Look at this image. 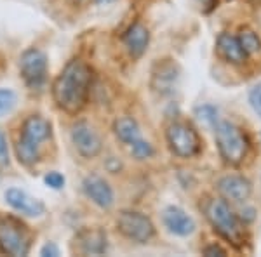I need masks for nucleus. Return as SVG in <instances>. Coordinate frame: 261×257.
Instances as JSON below:
<instances>
[{"mask_svg":"<svg viewBox=\"0 0 261 257\" xmlns=\"http://www.w3.org/2000/svg\"><path fill=\"white\" fill-rule=\"evenodd\" d=\"M14 103H16L14 92L7 91V89H0V115L9 111V109L14 106Z\"/></svg>","mask_w":261,"mask_h":257,"instance_id":"obj_21","label":"nucleus"},{"mask_svg":"<svg viewBox=\"0 0 261 257\" xmlns=\"http://www.w3.org/2000/svg\"><path fill=\"white\" fill-rule=\"evenodd\" d=\"M239 40H241V45L247 52V56L258 52L261 49V39L252 30H249V28H242L241 33H239Z\"/></svg>","mask_w":261,"mask_h":257,"instance_id":"obj_19","label":"nucleus"},{"mask_svg":"<svg viewBox=\"0 0 261 257\" xmlns=\"http://www.w3.org/2000/svg\"><path fill=\"white\" fill-rule=\"evenodd\" d=\"M23 80L30 89H40L47 77V58L39 49H28L19 61Z\"/></svg>","mask_w":261,"mask_h":257,"instance_id":"obj_8","label":"nucleus"},{"mask_svg":"<svg viewBox=\"0 0 261 257\" xmlns=\"http://www.w3.org/2000/svg\"><path fill=\"white\" fill-rule=\"evenodd\" d=\"M130 153H133L138 160H146L153 155V146H151L148 141L143 139V141H140L138 145H134L133 148H130Z\"/></svg>","mask_w":261,"mask_h":257,"instance_id":"obj_20","label":"nucleus"},{"mask_svg":"<svg viewBox=\"0 0 261 257\" xmlns=\"http://www.w3.org/2000/svg\"><path fill=\"white\" fill-rule=\"evenodd\" d=\"M32 233L27 224L12 216H0V250L7 255L23 257L30 252Z\"/></svg>","mask_w":261,"mask_h":257,"instance_id":"obj_5","label":"nucleus"},{"mask_svg":"<svg viewBox=\"0 0 261 257\" xmlns=\"http://www.w3.org/2000/svg\"><path fill=\"white\" fill-rule=\"evenodd\" d=\"M6 200L12 209H16L18 212L24 214V216H30V217H39L45 210V205L42 204L40 200L30 196L28 193H24L23 189H18V188L7 189Z\"/></svg>","mask_w":261,"mask_h":257,"instance_id":"obj_13","label":"nucleus"},{"mask_svg":"<svg viewBox=\"0 0 261 257\" xmlns=\"http://www.w3.org/2000/svg\"><path fill=\"white\" fill-rule=\"evenodd\" d=\"M7 163H9V150H7L6 137L0 132V165H7Z\"/></svg>","mask_w":261,"mask_h":257,"instance_id":"obj_25","label":"nucleus"},{"mask_svg":"<svg viewBox=\"0 0 261 257\" xmlns=\"http://www.w3.org/2000/svg\"><path fill=\"white\" fill-rule=\"evenodd\" d=\"M53 136V125L39 115L28 117L21 127V136L16 145V155L24 165H33L40 160V146Z\"/></svg>","mask_w":261,"mask_h":257,"instance_id":"obj_3","label":"nucleus"},{"mask_svg":"<svg viewBox=\"0 0 261 257\" xmlns=\"http://www.w3.org/2000/svg\"><path fill=\"white\" fill-rule=\"evenodd\" d=\"M199 2L202 4V9H204V12H211L214 7H216L218 0H199Z\"/></svg>","mask_w":261,"mask_h":257,"instance_id":"obj_28","label":"nucleus"},{"mask_svg":"<svg viewBox=\"0 0 261 257\" xmlns=\"http://www.w3.org/2000/svg\"><path fill=\"white\" fill-rule=\"evenodd\" d=\"M249 103H251L252 109H254V111L261 117V82L256 83V85L251 89V92H249Z\"/></svg>","mask_w":261,"mask_h":257,"instance_id":"obj_22","label":"nucleus"},{"mask_svg":"<svg viewBox=\"0 0 261 257\" xmlns=\"http://www.w3.org/2000/svg\"><path fill=\"white\" fill-rule=\"evenodd\" d=\"M216 145L221 158L228 165H241L249 151V141L241 127L228 120L216 124Z\"/></svg>","mask_w":261,"mask_h":257,"instance_id":"obj_4","label":"nucleus"},{"mask_svg":"<svg viewBox=\"0 0 261 257\" xmlns=\"http://www.w3.org/2000/svg\"><path fill=\"white\" fill-rule=\"evenodd\" d=\"M117 227L125 238L136 243H146L153 238L155 226L150 217L134 210H124L117 217Z\"/></svg>","mask_w":261,"mask_h":257,"instance_id":"obj_7","label":"nucleus"},{"mask_svg":"<svg viewBox=\"0 0 261 257\" xmlns=\"http://www.w3.org/2000/svg\"><path fill=\"white\" fill-rule=\"evenodd\" d=\"M122 42H124L125 49H127L129 56L138 60L145 54L146 47L150 44V32L145 24L141 23H134L133 26L129 28L127 32L122 37Z\"/></svg>","mask_w":261,"mask_h":257,"instance_id":"obj_15","label":"nucleus"},{"mask_svg":"<svg viewBox=\"0 0 261 257\" xmlns=\"http://www.w3.org/2000/svg\"><path fill=\"white\" fill-rule=\"evenodd\" d=\"M151 75H153L151 77V87H153V91L161 96H166L174 91L179 70L171 60H166L157 63V66L153 68V73Z\"/></svg>","mask_w":261,"mask_h":257,"instance_id":"obj_11","label":"nucleus"},{"mask_svg":"<svg viewBox=\"0 0 261 257\" xmlns=\"http://www.w3.org/2000/svg\"><path fill=\"white\" fill-rule=\"evenodd\" d=\"M82 188L87 198H91L98 207L110 209L113 205V191L105 179L98 178V176H87L82 183Z\"/></svg>","mask_w":261,"mask_h":257,"instance_id":"obj_14","label":"nucleus"},{"mask_svg":"<svg viewBox=\"0 0 261 257\" xmlns=\"http://www.w3.org/2000/svg\"><path fill=\"white\" fill-rule=\"evenodd\" d=\"M207 221L211 222L213 230L216 231L220 237H223L231 245L241 247L244 243V230L235 216V212L230 209L228 202L225 198H205L204 205H202Z\"/></svg>","mask_w":261,"mask_h":257,"instance_id":"obj_2","label":"nucleus"},{"mask_svg":"<svg viewBox=\"0 0 261 257\" xmlns=\"http://www.w3.org/2000/svg\"><path fill=\"white\" fill-rule=\"evenodd\" d=\"M45 184L54 189H60L63 188V184H65V178H63L60 172H49V174L45 176Z\"/></svg>","mask_w":261,"mask_h":257,"instance_id":"obj_24","label":"nucleus"},{"mask_svg":"<svg viewBox=\"0 0 261 257\" xmlns=\"http://www.w3.org/2000/svg\"><path fill=\"white\" fill-rule=\"evenodd\" d=\"M167 145L172 153L179 158L195 157L200 151V137L192 125L185 122H174L166 130Z\"/></svg>","mask_w":261,"mask_h":257,"instance_id":"obj_6","label":"nucleus"},{"mask_svg":"<svg viewBox=\"0 0 261 257\" xmlns=\"http://www.w3.org/2000/svg\"><path fill=\"white\" fill-rule=\"evenodd\" d=\"M96 4H108V2H113V0H92Z\"/></svg>","mask_w":261,"mask_h":257,"instance_id":"obj_29","label":"nucleus"},{"mask_svg":"<svg viewBox=\"0 0 261 257\" xmlns=\"http://www.w3.org/2000/svg\"><path fill=\"white\" fill-rule=\"evenodd\" d=\"M75 245L84 255H101L107 252V233L99 227H87L77 235Z\"/></svg>","mask_w":261,"mask_h":257,"instance_id":"obj_12","label":"nucleus"},{"mask_svg":"<svg viewBox=\"0 0 261 257\" xmlns=\"http://www.w3.org/2000/svg\"><path fill=\"white\" fill-rule=\"evenodd\" d=\"M71 141H73L79 153L86 158L98 157L101 148H103L101 137L87 122H77L71 127Z\"/></svg>","mask_w":261,"mask_h":257,"instance_id":"obj_9","label":"nucleus"},{"mask_svg":"<svg viewBox=\"0 0 261 257\" xmlns=\"http://www.w3.org/2000/svg\"><path fill=\"white\" fill-rule=\"evenodd\" d=\"M216 49L223 60L226 63H231V65H242L247 58V52L241 45L239 37H233V35H230V33H221V35L218 37Z\"/></svg>","mask_w":261,"mask_h":257,"instance_id":"obj_17","label":"nucleus"},{"mask_svg":"<svg viewBox=\"0 0 261 257\" xmlns=\"http://www.w3.org/2000/svg\"><path fill=\"white\" fill-rule=\"evenodd\" d=\"M164 224L171 233L178 235V237H188L195 231V222L188 216L185 210L179 207H167L162 214Z\"/></svg>","mask_w":261,"mask_h":257,"instance_id":"obj_16","label":"nucleus"},{"mask_svg":"<svg viewBox=\"0 0 261 257\" xmlns=\"http://www.w3.org/2000/svg\"><path fill=\"white\" fill-rule=\"evenodd\" d=\"M204 255H226V252L218 245H209L204 248Z\"/></svg>","mask_w":261,"mask_h":257,"instance_id":"obj_27","label":"nucleus"},{"mask_svg":"<svg viewBox=\"0 0 261 257\" xmlns=\"http://www.w3.org/2000/svg\"><path fill=\"white\" fill-rule=\"evenodd\" d=\"M40 255H60V250H58V247L54 245V243H47V245L42 247L40 250Z\"/></svg>","mask_w":261,"mask_h":257,"instance_id":"obj_26","label":"nucleus"},{"mask_svg":"<svg viewBox=\"0 0 261 257\" xmlns=\"http://www.w3.org/2000/svg\"><path fill=\"white\" fill-rule=\"evenodd\" d=\"M197 115H199V119H200V120L207 122V124H214V125L218 124V120H216L218 111H216V109H214L213 106H204V108H200L199 111H197Z\"/></svg>","mask_w":261,"mask_h":257,"instance_id":"obj_23","label":"nucleus"},{"mask_svg":"<svg viewBox=\"0 0 261 257\" xmlns=\"http://www.w3.org/2000/svg\"><path fill=\"white\" fill-rule=\"evenodd\" d=\"M92 71L81 60H73L63 68L53 85V96L63 111L75 115L84 108L89 96Z\"/></svg>","mask_w":261,"mask_h":257,"instance_id":"obj_1","label":"nucleus"},{"mask_svg":"<svg viewBox=\"0 0 261 257\" xmlns=\"http://www.w3.org/2000/svg\"><path fill=\"white\" fill-rule=\"evenodd\" d=\"M218 191L230 204H244L251 196L252 186L249 179H246L244 176L231 174L218 181Z\"/></svg>","mask_w":261,"mask_h":257,"instance_id":"obj_10","label":"nucleus"},{"mask_svg":"<svg viewBox=\"0 0 261 257\" xmlns=\"http://www.w3.org/2000/svg\"><path fill=\"white\" fill-rule=\"evenodd\" d=\"M113 130H115V136L124 145H127L129 148H133L134 145L143 141L140 125H138V122L134 119H130V117H120V119H117L115 124H113Z\"/></svg>","mask_w":261,"mask_h":257,"instance_id":"obj_18","label":"nucleus"}]
</instances>
